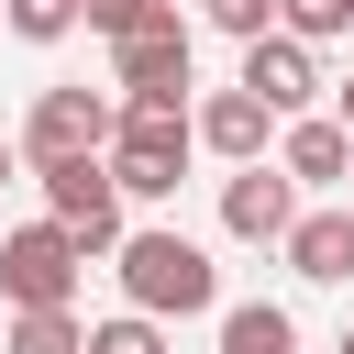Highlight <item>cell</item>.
<instances>
[{
  "label": "cell",
  "mask_w": 354,
  "mask_h": 354,
  "mask_svg": "<svg viewBox=\"0 0 354 354\" xmlns=\"http://www.w3.org/2000/svg\"><path fill=\"white\" fill-rule=\"evenodd\" d=\"M277 254H288V277L343 288V277H354V210H343V199H332V210H299V232H288Z\"/></svg>",
  "instance_id": "cell-10"
},
{
  "label": "cell",
  "mask_w": 354,
  "mask_h": 354,
  "mask_svg": "<svg viewBox=\"0 0 354 354\" xmlns=\"http://www.w3.org/2000/svg\"><path fill=\"white\" fill-rule=\"evenodd\" d=\"M111 277H122V310H144V321H210V310H221V266H210L188 232H166V221L122 232Z\"/></svg>",
  "instance_id": "cell-1"
},
{
  "label": "cell",
  "mask_w": 354,
  "mask_h": 354,
  "mask_svg": "<svg viewBox=\"0 0 354 354\" xmlns=\"http://www.w3.org/2000/svg\"><path fill=\"white\" fill-rule=\"evenodd\" d=\"M277 33H299V44H332V33H354V0H277Z\"/></svg>",
  "instance_id": "cell-17"
},
{
  "label": "cell",
  "mask_w": 354,
  "mask_h": 354,
  "mask_svg": "<svg viewBox=\"0 0 354 354\" xmlns=\"http://www.w3.org/2000/svg\"><path fill=\"white\" fill-rule=\"evenodd\" d=\"M33 188H44V221H66L88 254H122V177H111V155L33 166Z\"/></svg>",
  "instance_id": "cell-4"
},
{
  "label": "cell",
  "mask_w": 354,
  "mask_h": 354,
  "mask_svg": "<svg viewBox=\"0 0 354 354\" xmlns=\"http://www.w3.org/2000/svg\"><path fill=\"white\" fill-rule=\"evenodd\" d=\"M221 232L232 243H288L299 232V177L266 155V166H232L221 177Z\"/></svg>",
  "instance_id": "cell-6"
},
{
  "label": "cell",
  "mask_w": 354,
  "mask_h": 354,
  "mask_svg": "<svg viewBox=\"0 0 354 354\" xmlns=\"http://www.w3.org/2000/svg\"><path fill=\"white\" fill-rule=\"evenodd\" d=\"M88 354H166V321H144V310H111V321H88Z\"/></svg>",
  "instance_id": "cell-16"
},
{
  "label": "cell",
  "mask_w": 354,
  "mask_h": 354,
  "mask_svg": "<svg viewBox=\"0 0 354 354\" xmlns=\"http://www.w3.org/2000/svg\"><path fill=\"white\" fill-rule=\"evenodd\" d=\"M155 11H166V0H88V33H111V44H122V33H144Z\"/></svg>",
  "instance_id": "cell-19"
},
{
  "label": "cell",
  "mask_w": 354,
  "mask_h": 354,
  "mask_svg": "<svg viewBox=\"0 0 354 354\" xmlns=\"http://www.w3.org/2000/svg\"><path fill=\"white\" fill-rule=\"evenodd\" d=\"M111 177H122V199H177V155H133V144H111Z\"/></svg>",
  "instance_id": "cell-15"
},
{
  "label": "cell",
  "mask_w": 354,
  "mask_h": 354,
  "mask_svg": "<svg viewBox=\"0 0 354 354\" xmlns=\"http://www.w3.org/2000/svg\"><path fill=\"white\" fill-rule=\"evenodd\" d=\"M232 88H254V100H266L277 122H299V111L321 100V44H299V33H254V44H243V77H232Z\"/></svg>",
  "instance_id": "cell-7"
},
{
  "label": "cell",
  "mask_w": 354,
  "mask_h": 354,
  "mask_svg": "<svg viewBox=\"0 0 354 354\" xmlns=\"http://www.w3.org/2000/svg\"><path fill=\"white\" fill-rule=\"evenodd\" d=\"M221 354H299V321L277 299H221Z\"/></svg>",
  "instance_id": "cell-12"
},
{
  "label": "cell",
  "mask_w": 354,
  "mask_h": 354,
  "mask_svg": "<svg viewBox=\"0 0 354 354\" xmlns=\"http://www.w3.org/2000/svg\"><path fill=\"white\" fill-rule=\"evenodd\" d=\"M0 22H11L22 44H66V33L88 22V0H0Z\"/></svg>",
  "instance_id": "cell-14"
},
{
  "label": "cell",
  "mask_w": 354,
  "mask_h": 354,
  "mask_svg": "<svg viewBox=\"0 0 354 354\" xmlns=\"http://www.w3.org/2000/svg\"><path fill=\"white\" fill-rule=\"evenodd\" d=\"M266 133H288L254 88H210L199 100V155H221V166H266Z\"/></svg>",
  "instance_id": "cell-8"
},
{
  "label": "cell",
  "mask_w": 354,
  "mask_h": 354,
  "mask_svg": "<svg viewBox=\"0 0 354 354\" xmlns=\"http://www.w3.org/2000/svg\"><path fill=\"white\" fill-rule=\"evenodd\" d=\"M188 66H199V22H177V0L111 44V88L122 100H188Z\"/></svg>",
  "instance_id": "cell-5"
},
{
  "label": "cell",
  "mask_w": 354,
  "mask_h": 354,
  "mask_svg": "<svg viewBox=\"0 0 354 354\" xmlns=\"http://www.w3.org/2000/svg\"><path fill=\"white\" fill-rule=\"evenodd\" d=\"M332 122H343V133H354V77H332Z\"/></svg>",
  "instance_id": "cell-20"
},
{
  "label": "cell",
  "mask_w": 354,
  "mask_h": 354,
  "mask_svg": "<svg viewBox=\"0 0 354 354\" xmlns=\"http://www.w3.org/2000/svg\"><path fill=\"white\" fill-rule=\"evenodd\" d=\"M332 354H354V321H343V343H332Z\"/></svg>",
  "instance_id": "cell-22"
},
{
  "label": "cell",
  "mask_w": 354,
  "mask_h": 354,
  "mask_svg": "<svg viewBox=\"0 0 354 354\" xmlns=\"http://www.w3.org/2000/svg\"><path fill=\"white\" fill-rule=\"evenodd\" d=\"M277 166H288L299 188H354V133H343L332 111H299V122L277 133Z\"/></svg>",
  "instance_id": "cell-9"
},
{
  "label": "cell",
  "mask_w": 354,
  "mask_h": 354,
  "mask_svg": "<svg viewBox=\"0 0 354 354\" xmlns=\"http://www.w3.org/2000/svg\"><path fill=\"white\" fill-rule=\"evenodd\" d=\"M111 144H133V155H199V100H122V133Z\"/></svg>",
  "instance_id": "cell-11"
},
{
  "label": "cell",
  "mask_w": 354,
  "mask_h": 354,
  "mask_svg": "<svg viewBox=\"0 0 354 354\" xmlns=\"http://www.w3.org/2000/svg\"><path fill=\"white\" fill-rule=\"evenodd\" d=\"M77 266H88V243H77L66 221L0 232V299H11V310H77Z\"/></svg>",
  "instance_id": "cell-2"
},
{
  "label": "cell",
  "mask_w": 354,
  "mask_h": 354,
  "mask_svg": "<svg viewBox=\"0 0 354 354\" xmlns=\"http://www.w3.org/2000/svg\"><path fill=\"white\" fill-rule=\"evenodd\" d=\"M11 354H88L77 310H11Z\"/></svg>",
  "instance_id": "cell-13"
},
{
  "label": "cell",
  "mask_w": 354,
  "mask_h": 354,
  "mask_svg": "<svg viewBox=\"0 0 354 354\" xmlns=\"http://www.w3.org/2000/svg\"><path fill=\"white\" fill-rule=\"evenodd\" d=\"M199 22L232 33V44H254V33H277V0H199Z\"/></svg>",
  "instance_id": "cell-18"
},
{
  "label": "cell",
  "mask_w": 354,
  "mask_h": 354,
  "mask_svg": "<svg viewBox=\"0 0 354 354\" xmlns=\"http://www.w3.org/2000/svg\"><path fill=\"white\" fill-rule=\"evenodd\" d=\"M11 177H22V133H0V188H11Z\"/></svg>",
  "instance_id": "cell-21"
},
{
  "label": "cell",
  "mask_w": 354,
  "mask_h": 354,
  "mask_svg": "<svg viewBox=\"0 0 354 354\" xmlns=\"http://www.w3.org/2000/svg\"><path fill=\"white\" fill-rule=\"evenodd\" d=\"M343 210H354V188H343Z\"/></svg>",
  "instance_id": "cell-23"
},
{
  "label": "cell",
  "mask_w": 354,
  "mask_h": 354,
  "mask_svg": "<svg viewBox=\"0 0 354 354\" xmlns=\"http://www.w3.org/2000/svg\"><path fill=\"white\" fill-rule=\"evenodd\" d=\"M111 133H122V100H100V88H33V111H22V166L111 155Z\"/></svg>",
  "instance_id": "cell-3"
}]
</instances>
